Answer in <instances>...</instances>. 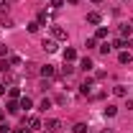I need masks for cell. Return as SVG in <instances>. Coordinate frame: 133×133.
I'll use <instances>...</instances> for the list:
<instances>
[{
    "instance_id": "3957f363",
    "label": "cell",
    "mask_w": 133,
    "mask_h": 133,
    "mask_svg": "<svg viewBox=\"0 0 133 133\" xmlns=\"http://www.w3.org/2000/svg\"><path fill=\"white\" fill-rule=\"evenodd\" d=\"M41 49L46 51V54H54V51L59 49V46H56V38H44V41H41Z\"/></svg>"
},
{
    "instance_id": "8992f818",
    "label": "cell",
    "mask_w": 133,
    "mask_h": 133,
    "mask_svg": "<svg viewBox=\"0 0 133 133\" xmlns=\"http://www.w3.org/2000/svg\"><path fill=\"white\" fill-rule=\"evenodd\" d=\"M92 87H95L92 79H84V82L79 84V92H82V95H90V92H92Z\"/></svg>"
},
{
    "instance_id": "e575fe53",
    "label": "cell",
    "mask_w": 133,
    "mask_h": 133,
    "mask_svg": "<svg viewBox=\"0 0 133 133\" xmlns=\"http://www.w3.org/2000/svg\"><path fill=\"white\" fill-rule=\"evenodd\" d=\"M66 3H69V5H74V3H77V0H66Z\"/></svg>"
},
{
    "instance_id": "4fadbf2b",
    "label": "cell",
    "mask_w": 133,
    "mask_h": 133,
    "mask_svg": "<svg viewBox=\"0 0 133 133\" xmlns=\"http://www.w3.org/2000/svg\"><path fill=\"white\" fill-rule=\"evenodd\" d=\"M118 59H120V64H131L133 54H131V51H120V56H118Z\"/></svg>"
},
{
    "instance_id": "7402d4cb",
    "label": "cell",
    "mask_w": 133,
    "mask_h": 133,
    "mask_svg": "<svg viewBox=\"0 0 133 133\" xmlns=\"http://www.w3.org/2000/svg\"><path fill=\"white\" fill-rule=\"evenodd\" d=\"M36 21H38V23H46V21H49V13H46V10H38V18H36Z\"/></svg>"
},
{
    "instance_id": "2e32d148",
    "label": "cell",
    "mask_w": 133,
    "mask_h": 133,
    "mask_svg": "<svg viewBox=\"0 0 133 133\" xmlns=\"http://www.w3.org/2000/svg\"><path fill=\"white\" fill-rule=\"evenodd\" d=\"M120 36H123V38H125V36H133V26L123 23V26H120Z\"/></svg>"
},
{
    "instance_id": "4316f807",
    "label": "cell",
    "mask_w": 133,
    "mask_h": 133,
    "mask_svg": "<svg viewBox=\"0 0 133 133\" xmlns=\"http://www.w3.org/2000/svg\"><path fill=\"white\" fill-rule=\"evenodd\" d=\"M110 49H113V46H110V44H102V46H100V51H102V54H105V56H108V54H110Z\"/></svg>"
},
{
    "instance_id": "5bb4252c",
    "label": "cell",
    "mask_w": 133,
    "mask_h": 133,
    "mask_svg": "<svg viewBox=\"0 0 133 133\" xmlns=\"http://www.w3.org/2000/svg\"><path fill=\"white\" fill-rule=\"evenodd\" d=\"M8 113H13V115H16V113H21V105H18V100H10V102H8Z\"/></svg>"
},
{
    "instance_id": "484cf974",
    "label": "cell",
    "mask_w": 133,
    "mask_h": 133,
    "mask_svg": "<svg viewBox=\"0 0 133 133\" xmlns=\"http://www.w3.org/2000/svg\"><path fill=\"white\" fill-rule=\"evenodd\" d=\"M38 69H36V64H26V74H36Z\"/></svg>"
},
{
    "instance_id": "d6a6232c",
    "label": "cell",
    "mask_w": 133,
    "mask_h": 133,
    "mask_svg": "<svg viewBox=\"0 0 133 133\" xmlns=\"http://www.w3.org/2000/svg\"><path fill=\"white\" fill-rule=\"evenodd\" d=\"M125 108H128V110H133V100H128V102H125Z\"/></svg>"
},
{
    "instance_id": "f546056e",
    "label": "cell",
    "mask_w": 133,
    "mask_h": 133,
    "mask_svg": "<svg viewBox=\"0 0 133 133\" xmlns=\"http://www.w3.org/2000/svg\"><path fill=\"white\" fill-rule=\"evenodd\" d=\"M8 92V87H5V82H0V95H5Z\"/></svg>"
},
{
    "instance_id": "1f68e13d",
    "label": "cell",
    "mask_w": 133,
    "mask_h": 133,
    "mask_svg": "<svg viewBox=\"0 0 133 133\" xmlns=\"http://www.w3.org/2000/svg\"><path fill=\"white\" fill-rule=\"evenodd\" d=\"M18 133H33V131H31V128H26V125H23V128H21Z\"/></svg>"
},
{
    "instance_id": "ba28073f",
    "label": "cell",
    "mask_w": 133,
    "mask_h": 133,
    "mask_svg": "<svg viewBox=\"0 0 133 133\" xmlns=\"http://www.w3.org/2000/svg\"><path fill=\"white\" fill-rule=\"evenodd\" d=\"M113 95H115V97H125V95H128V87H125V84H115V87H113Z\"/></svg>"
},
{
    "instance_id": "8d00e7d4",
    "label": "cell",
    "mask_w": 133,
    "mask_h": 133,
    "mask_svg": "<svg viewBox=\"0 0 133 133\" xmlns=\"http://www.w3.org/2000/svg\"><path fill=\"white\" fill-rule=\"evenodd\" d=\"M92 3H102V0H92Z\"/></svg>"
},
{
    "instance_id": "44dd1931",
    "label": "cell",
    "mask_w": 133,
    "mask_h": 133,
    "mask_svg": "<svg viewBox=\"0 0 133 133\" xmlns=\"http://www.w3.org/2000/svg\"><path fill=\"white\" fill-rule=\"evenodd\" d=\"M72 72H74V66L69 64V62H64V69H62V74H64V77H69Z\"/></svg>"
},
{
    "instance_id": "277c9868",
    "label": "cell",
    "mask_w": 133,
    "mask_h": 133,
    "mask_svg": "<svg viewBox=\"0 0 133 133\" xmlns=\"http://www.w3.org/2000/svg\"><path fill=\"white\" fill-rule=\"evenodd\" d=\"M51 33L56 41H66V28H62V26H51Z\"/></svg>"
},
{
    "instance_id": "d4e9b609",
    "label": "cell",
    "mask_w": 133,
    "mask_h": 133,
    "mask_svg": "<svg viewBox=\"0 0 133 133\" xmlns=\"http://www.w3.org/2000/svg\"><path fill=\"white\" fill-rule=\"evenodd\" d=\"M84 46H87V49H95V46H97V38H87Z\"/></svg>"
},
{
    "instance_id": "7a4b0ae2",
    "label": "cell",
    "mask_w": 133,
    "mask_h": 133,
    "mask_svg": "<svg viewBox=\"0 0 133 133\" xmlns=\"http://www.w3.org/2000/svg\"><path fill=\"white\" fill-rule=\"evenodd\" d=\"M38 74L46 77V79H51V77H56V66H54V64H44L41 69H38Z\"/></svg>"
},
{
    "instance_id": "cb8c5ba5",
    "label": "cell",
    "mask_w": 133,
    "mask_h": 133,
    "mask_svg": "<svg viewBox=\"0 0 133 133\" xmlns=\"http://www.w3.org/2000/svg\"><path fill=\"white\" fill-rule=\"evenodd\" d=\"M113 46H115V49H125V38H123V36L115 38V44H113Z\"/></svg>"
},
{
    "instance_id": "603a6c76",
    "label": "cell",
    "mask_w": 133,
    "mask_h": 133,
    "mask_svg": "<svg viewBox=\"0 0 133 133\" xmlns=\"http://www.w3.org/2000/svg\"><path fill=\"white\" fill-rule=\"evenodd\" d=\"M8 8H10V0H0V13H8Z\"/></svg>"
},
{
    "instance_id": "5b68a950",
    "label": "cell",
    "mask_w": 133,
    "mask_h": 133,
    "mask_svg": "<svg viewBox=\"0 0 133 133\" xmlns=\"http://www.w3.org/2000/svg\"><path fill=\"white\" fill-rule=\"evenodd\" d=\"M46 131H54V133H59V131H62V120H56V118L46 120Z\"/></svg>"
},
{
    "instance_id": "4dcf8cb0",
    "label": "cell",
    "mask_w": 133,
    "mask_h": 133,
    "mask_svg": "<svg viewBox=\"0 0 133 133\" xmlns=\"http://www.w3.org/2000/svg\"><path fill=\"white\" fill-rule=\"evenodd\" d=\"M5 54H8V46H3V44H0V56H5Z\"/></svg>"
},
{
    "instance_id": "52a82bcc",
    "label": "cell",
    "mask_w": 133,
    "mask_h": 133,
    "mask_svg": "<svg viewBox=\"0 0 133 133\" xmlns=\"http://www.w3.org/2000/svg\"><path fill=\"white\" fill-rule=\"evenodd\" d=\"M100 21H102V16H100L97 10H92V13H87V23H92V26H100Z\"/></svg>"
},
{
    "instance_id": "d6986e66",
    "label": "cell",
    "mask_w": 133,
    "mask_h": 133,
    "mask_svg": "<svg viewBox=\"0 0 133 133\" xmlns=\"http://www.w3.org/2000/svg\"><path fill=\"white\" fill-rule=\"evenodd\" d=\"M38 26H41L38 21H31V23H28L26 28H28V33H38Z\"/></svg>"
},
{
    "instance_id": "9a60e30c",
    "label": "cell",
    "mask_w": 133,
    "mask_h": 133,
    "mask_svg": "<svg viewBox=\"0 0 133 133\" xmlns=\"http://www.w3.org/2000/svg\"><path fill=\"white\" fill-rule=\"evenodd\" d=\"M8 95H10V100H21V97H23L18 87H8Z\"/></svg>"
},
{
    "instance_id": "ac0fdd59",
    "label": "cell",
    "mask_w": 133,
    "mask_h": 133,
    "mask_svg": "<svg viewBox=\"0 0 133 133\" xmlns=\"http://www.w3.org/2000/svg\"><path fill=\"white\" fill-rule=\"evenodd\" d=\"M95 38H108V28H105V26H97V31H95Z\"/></svg>"
},
{
    "instance_id": "83f0119b",
    "label": "cell",
    "mask_w": 133,
    "mask_h": 133,
    "mask_svg": "<svg viewBox=\"0 0 133 133\" xmlns=\"http://www.w3.org/2000/svg\"><path fill=\"white\" fill-rule=\"evenodd\" d=\"M0 133H10V125L8 123H0Z\"/></svg>"
},
{
    "instance_id": "ffe728a7",
    "label": "cell",
    "mask_w": 133,
    "mask_h": 133,
    "mask_svg": "<svg viewBox=\"0 0 133 133\" xmlns=\"http://www.w3.org/2000/svg\"><path fill=\"white\" fill-rule=\"evenodd\" d=\"M72 131H74V133H87V125H84V123H74Z\"/></svg>"
},
{
    "instance_id": "8fae6325",
    "label": "cell",
    "mask_w": 133,
    "mask_h": 133,
    "mask_svg": "<svg viewBox=\"0 0 133 133\" xmlns=\"http://www.w3.org/2000/svg\"><path fill=\"white\" fill-rule=\"evenodd\" d=\"M74 59H77V51L72 49V46H69V49H64V62H74Z\"/></svg>"
},
{
    "instance_id": "74e56055",
    "label": "cell",
    "mask_w": 133,
    "mask_h": 133,
    "mask_svg": "<svg viewBox=\"0 0 133 133\" xmlns=\"http://www.w3.org/2000/svg\"><path fill=\"white\" fill-rule=\"evenodd\" d=\"M102 133H113V131H102Z\"/></svg>"
},
{
    "instance_id": "d590c367",
    "label": "cell",
    "mask_w": 133,
    "mask_h": 133,
    "mask_svg": "<svg viewBox=\"0 0 133 133\" xmlns=\"http://www.w3.org/2000/svg\"><path fill=\"white\" fill-rule=\"evenodd\" d=\"M44 133H54V131H46V128H44Z\"/></svg>"
},
{
    "instance_id": "6da1fadb",
    "label": "cell",
    "mask_w": 133,
    "mask_h": 133,
    "mask_svg": "<svg viewBox=\"0 0 133 133\" xmlns=\"http://www.w3.org/2000/svg\"><path fill=\"white\" fill-rule=\"evenodd\" d=\"M23 125H28L31 131H38V128H44V123H41V118H38V115H31V118H23Z\"/></svg>"
},
{
    "instance_id": "e0dca14e",
    "label": "cell",
    "mask_w": 133,
    "mask_h": 133,
    "mask_svg": "<svg viewBox=\"0 0 133 133\" xmlns=\"http://www.w3.org/2000/svg\"><path fill=\"white\" fill-rule=\"evenodd\" d=\"M118 115V108L115 105H108V108H105V118H115Z\"/></svg>"
},
{
    "instance_id": "f1b7e54d",
    "label": "cell",
    "mask_w": 133,
    "mask_h": 133,
    "mask_svg": "<svg viewBox=\"0 0 133 133\" xmlns=\"http://www.w3.org/2000/svg\"><path fill=\"white\" fill-rule=\"evenodd\" d=\"M64 5V0H51V8H62Z\"/></svg>"
},
{
    "instance_id": "30bf717a",
    "label": "cell",
    "mask_w": 133,
    "mask_h": 133,
    "mask_svg": "<svg viewBox=\"0 0 133 133\" xmlns=\"http://www.w3.org/2000/svg\"><path fill=\"white\" fill-rule=\"evenodd\" d=\"M51 105H54V100H49V97H44V100H41V102H38V110H41V113H46V110H49Z\"/></svg>"
},
{
    "instance_id": "7c38bea8",
    "label": "cell",
    "mask_w": 133,
    "mask_h": 133,
    "mask_svg": "<svg viewBox=\"0 0 133 133\" xmlns=\"http://www.w3.org/2000/svg\"><path fill=\"white\" fill-rule=\"evenodd\" d=\"M79 66H82L84 72H92V66H95V64H92V59H90V56H84L82 62H79Z\"/></svg>"
},
{
    "instance_id": "836d02e7",
    "label": "cell",
    "mask_w": 133,
    "mask_h": 133,
    "mask_svg": "<svg viewBox=\"0 0 133 133\" xmlns=\"http://www.w3.org/2000/svg\"><path fill=\"white\" fill-rule=\"evenodd\" d=\"M3 118H5V113H3V110H0V123H3Z\"/></svg>"
},
{
    "instance_id": "9c48e42d",
    "label": "cell",
    "mask_w": 133,
    "mask_h": 133,
    "mask_svg": "<svg viewBox=\"0 0 133 133\" xmlns=\"http://www.w3.org/2000/svg\"><path fill=\"white\" fill-rule=\"evenodd\" d=\"M18 105H21V110H31V108H33V100H31V97H26V95H23V97L18 100Z\"/></svg>"
}]
</instances>
